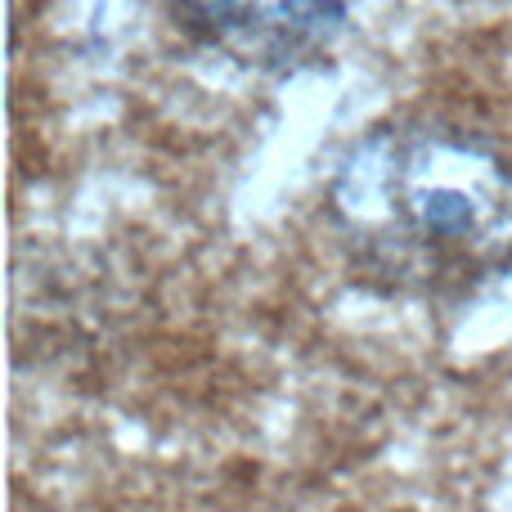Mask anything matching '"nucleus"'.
<instances>
[{
  "label": "nucleus",
  "mask_w": 512,
  "mask_h": 512,
  "mask_svg": "<svg viewBox=\"0 0 512 512\" xmlns=\"http://www.w3.org/2000/svg\"><path fill=\"white\" fill-rule=\"evenodd\" d=\"M176 18L239 68L288 77L333 50L346 27L342 0H176Z\"/></svg>",
  "instance_id": "2"
},
{
  "label": "nucleus",
  "mask_w": 512,
  "mask_h": 512,
  "mask_svg": "<svg viewBox=\"0 0 512 512\" xmlns=\"http://www.w3.org/2000/svg\"><path fill=\"white\" fill-rule=\"evenodd\" d=\"M328 221L391 292L463 297L512 270V153L450 122L378 126L337 162Z\"/></svg>",
  "instance_id": "1"
}]
</instances>
